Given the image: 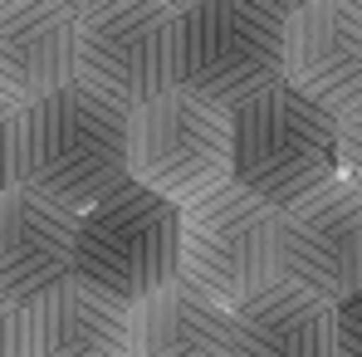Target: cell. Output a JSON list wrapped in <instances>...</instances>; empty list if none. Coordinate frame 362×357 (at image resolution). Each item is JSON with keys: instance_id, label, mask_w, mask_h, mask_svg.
Masks as SVG:
<instances>
[{"instance_id": "4", "label": "cell", "mask_w": 362, "mask_h": 357, "mask_svg": "<svg viewBox=\"0 0 362 357\" xmlns=\"http://www.w3.org/2000/svg\"><path fill=\"white\" fill-rule=\"evenodd\" d=\"M172 279H181V211L172 201L127 181L78 216L74 284L132 313Z\"/></svg>"}, {"instance_id": "2", "label": "cell", "mask_w": 362, "mask_h": 357, "mask_svg": "<svg viewBox=\"0 0 362 357\" xmlns=\"http://www.w3.org/2000/svg\"><path fill=\"white\" fill-rule=\"evenodd\" d=\"M289 5L196 0L177 10V88L235 113L284 83Z\"/></svg>"}, {"instance_id": "18", "label": "cell", "mask_w": 362, "mask_h": 357, "mask_svg": "<svg viewBox=\"0 0 362 357\" xmlns=\"http://www.w3.org/2000/svg\"><path fill=\"white\" fill-rule=\"evenodd\" d=\"M0 357H30L25 353V308L0 298Z\"/></svg>"}, {"instance_id": "12", "label": "cell", "mask_w": 362, "mask_h": 357, "mask_svg": "<svg viewBox=\"0 0 362 357\" xmlns=\"http://www.w3.org/2000/svg\"><path fill=\"white\" fill-rule=\"evenodd\" d=\"M25 353L30 357H132V313L64 284L25 308Z\"/></svg>"}, {"instance_id": "1", "label": "cell", "mask_w": 362, "mask_h": 357, "mask_svg": "<svg viewBox=\"0 0 362 357\" xmlns=\"http://www.w3.org/2000/svg\"><path fill=\"white\" fill-rule=\"evenodd\" d=\"M127 127L132 113L69 83L20 108V167L25 186L64 211L83 216L127 186Z\"/></svg>"}, {"instance_id": "16", "label": "cell", "mask_w": 362, "mask_h": 357, "mask_svg": "<svg viewBox=\"0 0 362 357\" xmlns=\"http://www.w3.org/2000/svg\"><path fill=\"white\" fill-rule=\"evenodd\" d=\"M338 177L362 191V108L338 118Z\"/></svg>"}, {"instance_id": "13", "label": "cell", "mask_w": 362, "mask_h": 357, "mask_svg": "<svg viewBox=\"0 0 362 357\" xmlns=\"http://www.w3.org/2000/svg\"><path fill=\"white\" fill-rule=\"evenodd\" d=\"M132 357H235V313L172 279L132 308Z\"/></svg>"}, {"instance_id": "9", "label": "cell", "mask_w": 362, "mask_h": 357, "mask_svg": "<svg viewBox=\"0 0 362 357\" xmlns=\"http://www.w3.org/2000/svg\"><path fill=\"white\" fill-rule=\"evenodd\" d=\"M284 83L333 118L362 108V5L308 0L289 10Z\"/></svg>"}, {"instance_id": "10", "label": "cell", "mask_w": 362, "mask_h": 357, "mask_svg": "<svg viewBox=\"0 0 362 357\" xmlns=\"http://www.w3.org/2000/svg\"><path fill=\"white\" fill-rule=\"evenodd\" d=\"M78 216L20 186L0 196V298L30 308L74 279Z\"/></svg>"}, {"instance_id": "6", "label": "cell", "mask_w": 362, "mask_h": 357, "mask_svg": "<svg viewBox=\"0 0 362 357\" xmlns=\"http://www.w3.org/2000/svg\"><path fill=\"white\" fill-rule=\"evenodd\" d=\"M181 279L230 313L279 279V211L235 181L181 206Z\"/></svg>"}, {"instance_id": "8", "label": "cell", "mask_w": 362, "mask_h": 357, "mask_svg": "<svg viewBox=\"0 0 362 357\" xmlns=\"http://www.w3.org/2000/svg\"><path fill=\"white\" fill-rule=\"evenodd\" d=\"M279 279L343 303L362 294V191L328 181L308 201L279 211Z\"/></svg>"}, {"instance_id": "14", "label": "cell", "mask_w": 362, "mask_h": 357, "mask_svg": "<svg viewBox=\"0 0 362 357\" xmlns=\"http://www.w3.org/2000/svg\"><path fill=\"white\" fill-rule=\"evenodd\" d=\"M235 357H338L333 303L274 279L235 308Z\"/></svg>"}, {"instance_id": "3", "label": "cell", "mask_w": 362, "mask_h": 357, "mask_svg": "<svg viewBox=\"0 0 362 357\" xmlns=\"http://www.w3.org/2000/svg\"><path fill=\"white\" fill-rule=\"evenodd\" d=\"M230 181L269 211H289L338 181V118L289 83L230 113Z\"/></svg>"}, {"instance_id": "11", "label": "cell", "mask_w": 362, "mask_h": 357, "mask_svg": "<svg viewBox=\"0 0 362 357\" xmlns=\"http://www.w3.org/2000/svg\"><path fill=\"white\" fill-rule=\"evenodd\" d=\"M74 40L78 5H0V98L30 108L74 83Z\"/></svg>"}, {"instance_id": "17", "label": "cell", "mask_w": 362, "mask_h": 357, "mask_svg": "<svg viewBox=\"0 0 362 357\" xmlns=\"http://www.w3.org/2000/svg\"><path fill=\"white\" fill-rule=\"evenodd\" d=\"M333 338L338 357H362V294L333 303Z\"/></svg>"}, {"instance_id": "7", "label": "cell", "mask_w": 362, "mask_h": 357, "mask_svg": "<svg viewBox=\"0 0 362 357\" xmlns=\"http://www.w3.org/2000/svg\"><path fill=\"white\" fill-rule=\"evenodd\" d=\"M127 181L177 211L230 186V113L181 88L137 108L127 127Z\"/></svg>"}, {"instance_id": "15", "label": "cell", "mask_w": 362, "mask_h": 357, "mask_svg": "<svg viewBox=\"0 0 362 357\" xmlns=\"http://www.w3.org/2000/svg\"><path fill=\"white\" fill-rule=\"evenodd\" d=\"M25 186V167H20V108L0 98V196Z\"/></svg>"}, {"instance_id": "5", "label": "cell", "mask_w": 362, "mask_h": 357, "mask_svg": "<svg viewBox=\"0 0 362 357\" xmlns=\"http://www.w3.org/2000/svg\"><path fill=\"white\" fill-rule=\"evenodd\" d=\"M74 83L137 113L177 88V5H78Z\"/></svg>"}]
</instances>
